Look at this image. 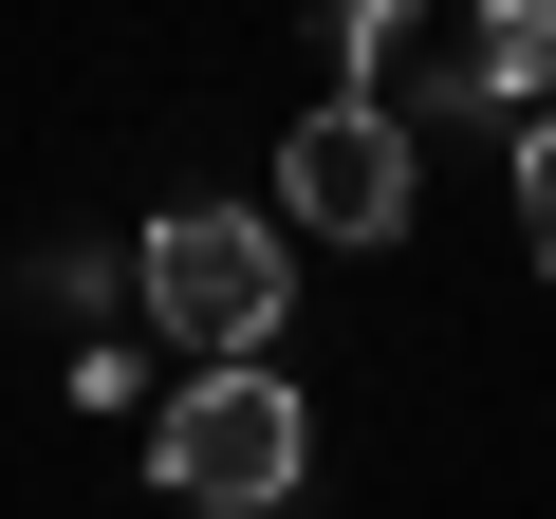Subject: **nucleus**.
<instances>
[{"mask_svg": "<svg viewBox=\"0 0 556 519\" xmlns=\"http://www.w3.org/2000/svg\"><path fill=\"white\" fill-rule=\"evenodd\" d=\"M130 298L167 353L204 371H278V316H298V223H260V204H167L130 223Z\"/></svg>", "mask_w": 556, "mask_h": 519, "instance_id": "obj_1", "label": "nucleus"}, {"mask_svg": "<svg viewBox=\"0 0 556 519\" xmlns=\"http://www.w3.org/2000/svg\"><path fill=\"white\" fill-rule=\"evenodd\" d=\"M298 464H316L298 371H186V390L149 408V482H167L186 519H278V501H298Z\"/></svg>", "mask_w": 556, "mask_h": 519, "instance_id": "obj_2", "label": "nucleus"}, {"mask_svg": "<svg viewBox=\"0 0 556 519\" xmlns=\"http://www.w3.org/2000/svg\"><path fill=\"white\" fill-rule=\"evenodd\" d=\"M278 223H316V241H408V223H427V149H408L371 93H334V112L278 130Z\"/></svg>", "mask_w": 556, "mask_h": 519, "instance_id": "obj_3", "label": "nucleus"}, {"mask_svg": "<svg viewBox=\"0 0 556 519\" xmlns=\"http://www.w3.org/2000/svg\"><path fill=\"white\" fill-rule=\"evenodd\" d=\"M371 112H390V130H408V149H427V130H519V93H501V75H482V38H464V56H408V75H390V93H371Z\"/></svg>", "mask_w": 556, "mask_h": 519, "instance_id": "obj_4", "label": "nucleus"}, {"mask_svg": "<svg viewBox=\"0 0 556 519\" xmlns=\"http://www.w3.org/2000/svg\"><path fill=\"white\" fill-rule=\"evenodd\" d=\"M482 75L519 112H556V0H482Z\"/></svg>", "mask_w": 556, "mask_h": 519, "instance_id": "obj_5", "label": "nucleus"}, {"mask_svg": "<svg viewBox=\"0 0 556 519\" xmlns=\"http://www.w3.org/2000/svg\"><path fill=\"white\" fill-rule=\"evenodd\" d=\"M316 38H334V75H390V56H408V0H334Z\"/></svg>", "mask_w": 556, "mask_h": 519, "instance_id": "obj_6", "label": "nucleus"}, {"mask_svg": "<svg viewBox=\"0 0 556 519\" xmlns=\"http://www.w3.org/2000/svg\"><path fill=\"white\" fill-rule=\"evenodd\" d=\"M519 223H538V279H556V112H519Z\"/></svg>", "mask_w": 556, "mask_h": 519, "instance_id": "obj_7", "label": "nucleus"}, {"mask_svg": "<svg viewBox=\"0 0 556 519\" xmlns=\"http://www.w3.org/2000/svg\"><path fill=\"white\" fill-rule=\"evenodd\" d=\"M56 390H75V408H93V427H112V408H149V353H112V334H93V353H75V371H56Z\"/></svg>", "mask_w": 556, "mask_h": 519, "instance_id": "obj_8", "label": "nucleus"}]
</instances>
